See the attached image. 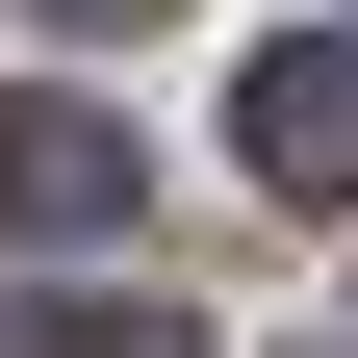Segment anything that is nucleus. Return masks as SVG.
<instances>
[{
    "instance_id": "nucleus-4",
    "label": "nucleus",
    "mask_w": 358,
    "mask_h": 358,
    "mask_svg": "<svg viewBox=\"0 0 358 358\" xmlns=\"http://www.w3.org/2000/svg\"><path fill=\"white\" fill-rule=\"evenodd\" d=\"M26 26H154V0H26Z\"/></svg>"
},
{
    "instance_id": "nucleus-1",
    "label": "nucleus",
    "mask_w": 358,
    "mask_h": 358,
    "mask_svg": "<svg viewBox=\"0 0 358 358\" xmlns=\"http://www.w3.org/2000/svg\"><path fill=\"white\" fill-rule=\"evenodd\" d=\"M128 179H154V154H128L103 103H0V231H26V256H103Z\"/></svg>"
},
{
    "instance_id": "nucleus-2",
    "label": "nucleus",
    "mask_w": 358,
    "mask_h": 358,
    "mask_svg": "<svg viewBox=\"0 0 358 358\" xmlns=\"http://www.w3.org/2000/svg\"><path fill=\"white\" fill-rule=\"evenodd\" d=\"M231 154L282 179V205H358V26H307V52L231 77Z\"/></svg>"
},
{
    "instance_id": "nucleus-3",
    "label": "nucleus",
    "mask_w": 358,
    "mask_h": 358,
    "mask_svg": "<svg viewBox=\"0 0 358 358\" xmlns=\"http://www.w3.org/2000/svg\"><path fill=\"white\" fill-rule=\"evenodd\" d=\"M0 358H205V333H179V307H128V282H103V307H0Z\"/></svg>"
}]
</instances>
